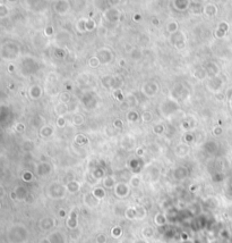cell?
I'll use <instances>...</instances> for the list:
<instances>
[{"instance_id": "obj_1", "label": "cell", "mask_w": 232, "mask_h": 243, "mask_svg": "<svg viewBox=\"0 0 232 243\" xmlns=\"http://www.w3.org/2000/svg\"><path fill=\"white\" fill-rule=\"evenodd\" d=\"M67 224H68L69 228H76L77 227V215H76V213H70Z\"/></svg>"}, {"instance_id": "obj_2", "label": "cell", "mask_w": 232, "mask_h": 243, "mask_svg": "<svg viewBox=\"0 0 232 243\" xmlns=\"http://www.w3.org/2000/svg\"><path fill=\"white\" fill-rule=\"evenodd\" d=\"M125 215H126V217L128 218V219H138V216H137V209L135 208H132V207H130L129 209H127V211L125 213Z\"/></svg>"}, {"instance_id": "obj_3", "label": "cell", "mask_w": 232, "mask_h": 243, "mask_svg": "<svg viewBox=\"0 0 232 243\" xmlns=\"http://www.w3.org/2000/svg\"><path fill=\"white\" fill-rule=\"evenodd\" d=\"M121 233H122V230H121L120 227H114V228H112V231H111V235L113 236V237H120L121 236Z\"/></svg>"}, {"instance_id": "obj_4", "label": "cell", "mask_w": 232, "mask_h": 243, "mask_svg": "<svg viewBox=\"0 0 232 243\" xmlns=\"http://www.w3.org/2000/svg\"><path fill=\"white\" fill-rule=\"evenodd\" d=\"M96 241H97V243H105V242H107V237H105V235H103V234H100V235L97 236Z\"/></svg>"}, {"instance_id": "obj_5", "label": "cell", "mask_w": 232, "mask_h": 243, "mask_svg": "<svg viewBox=\"0 0 232 243\" xmlns=\"http://www.w3.org/2000/svg\"><path fill=\"white\" fill-rule=\"evenodd\" d=\"M143 234H144L145 236H152V235H153V228H146V230H144V231H143Z\"/></svg>"}, {"instance_id": "obj_6", "label": "cell", "mask_w": 232, "mask_h": 243, "mask_svg": "<svg viewBox=\"0 0 232 243\" xmlns=\"http://www.w3.org/2000/svg\"><path fill=\"white\" fill-rule=\"evenodd\" d=\"M65 215H66L65 211H59V216H62V217H64Z\"/></svg>"}]
</instances>
